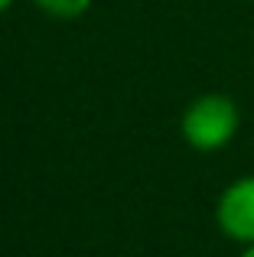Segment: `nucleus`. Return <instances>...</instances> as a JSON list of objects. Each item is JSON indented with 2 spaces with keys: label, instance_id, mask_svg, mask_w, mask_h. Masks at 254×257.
Wrapping results in <instances>:
<instances>
[{
  "label": "nucleus",
  "instance_id": "nucleus-1",
  "mask_svg": "<svg viewBox=\"0 0 254 257\" xmlns=\"http://www.w3.org/2000/svg\"><path fill=\"white\" fill-rule=\"evenodd\" d=\"M238 127H241L238 104L228 94H218V91L199 94L183 111V120H179L183 140L199 153H215L222 147H228L235 140Z\"/></svg>",
  "mask_w": 254,
  "mask_h": 257
},
{
  "label": "nucleus",
  "instance_id": "nucleus-2",
  "mask_svg": "<svg viewBox=\"0 0 254 257\" xmlns=\"http://www.w3.org/2000/svg\"><path fill=\"white\" fill-rule=\"evenodd\" d=\"M215 225L228 241L254 244V176H238L215 202Z\"/></svg>",
  "mask_w": 254,
  "mask_h": 257
},
{
  "label": "nucleus",
  "instance_id": "nucleus-3",
  "mask_svg": "<svg viewBox=\"0 0 254 257\" xmlns=\"http://www.w3.org/2000/svg\"><path fill=\"white\" fill-rule=\"evenodd\" d=\"M33 4L56 20H75L91 7V0H33Z\"/></svg>",
  "mask_w": 254,
  "mask_h": 257
},
{
  "label": "nucleus",
  "instance_id": "nucleus-4",
  "mask_svg": "<svg viewBox=\"0 0 254 257\" xmlns=\"http://www.w3.org/2000/svg\"><path fill=\"white\" fill-rule=\"evenodd\" d=\"M241 257H254V244H248V247H244V251H241Z\"/></svg>",
  "mask_w": 254,
  "mask_h": 257
},
{
  "label": "nucleus",
  "instance_id": "nucleus-5",
  "mask_svg": "<svg viewBox=\"0 0 254 257\" xmlns=\"http://www.w3.org/2000/svg\"><path fill=\"white\" fill-rule=\"evenodd\" d=\"M10 4H13V0H0V13H4V10H7Z\"/></svg>",
  "mask_w": 254,
  "mask_h": 257
}]
</instances>
